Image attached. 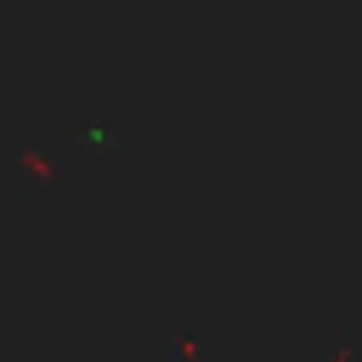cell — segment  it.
<instances>
[{
  "label": "cell",
  "instance_id": "obj_1",
  "mask_svg": "<svg viewBox=\"0 0 362 362\" xmlns=\"http://www.w3.org/2000/svg\"><path fill=\"white\" fill-rule=\"evenodd\" d=\"M351 356H356V351H351V339H339V345H334V356H328V362H351Z\"/></svg>",
  "mask_w": 362,
  "mask_h": 362
}]
</instances>
